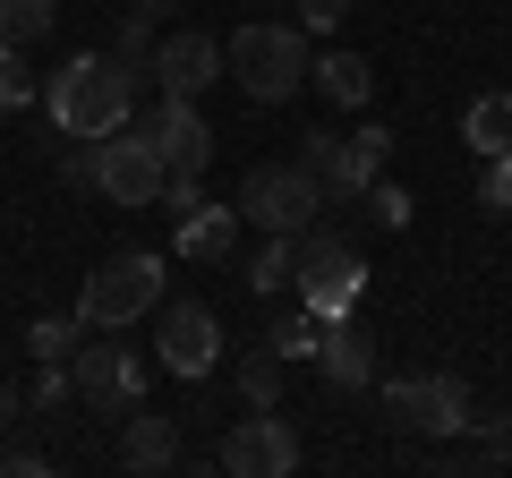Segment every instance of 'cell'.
<instances>
[{"instance_id":"d6a6232c","label":"cell","mask_w":512,"mask_h":478,"mask_svg":"<svg viewBox=\"0 0 512 478\" xmlns=\"http://www.w3.org/2000/svg\"><path fill=\"white\" fill-rule=\"evenodd\" d=\"M163 9H180V0H137V18H163Z\"/></svg>"},{"instance_id":"f546056e","label":"cell","mask_w":512,"mask_h":478,"mask_svg":"<svg viewBox=\"0 0 512 478\" xmlns=\"http://www.w3.org/2000/svg\"><path fill=\"white\" fill-rule=\"evenodd\" d=\"M350 18V0H299V26L308 35H325V26H342Z\"/></svg>"},{"instance_id":"ba28073f","label":"cell","mask_w":512,"mask_h":478,"mask_svg":"<svg viewBox=\"0 0 512 478\" xmlns=\"http://www.w3.org/2000/svg\"><path fill=\"white\" fill-rule=\"evenodd\" d=\"M154 368L180 376V385H205L222 368V316L205 299H163V325H154Z\"/></svg>"},{"instance_id":"7a4b0ae2","label":"cell","mask_w":512,"mask_h":478,"mask_svg":"<svg viewBox=\"0 0 512 478\" xmlns=\"http://www.w3.org/2000/svg\"><path fill=\"white\" fill-rule=\"evenodd\" d=\"M316 52H308V26H274V18H248L231 43H222V77H231L239 94H248L256 111L291 103L299 86H308Z\"/></svg>"},{"instance_id":"2e32d148","label":"cell","mask_w":512,"mask_h":478,"mask_svg":"<svg viewBox=\"0 0 512 478\" xmlns=\"http://www.w3.org/2000/svg\"><path fill=\"white\" fill-rule=\"evenodd\" d=\"M316 368H325L333 393H367L376 385V342L342 316V325H325V342H316Z\"/></svg>"},{"instance_id":"7c38bea8","label":"cell","mask_w":512,"mask_h":478,"mask_svg":"<svg viewBox=\"0 0 512 478\" xmlns=\"http://www.w3.org/2000/svg\"><path fill=\"white\" fill-rule=\"evenodd\" d=\"M222 470H231V478H291L299 470V427L274 419V410L231 419V436H222Z\"/></svg>"},{"instance_id":"cb8c5ba5","label":"cell","mask_w":512,"mask_h":478,"mask_svg":"<svg viewBox=\"0 0 512 478\" xmlns=\"http://www.w3.org/2000/svg\"><path fill=\"white\" fill-rule=\"evenodd\" d=\"M111 60L146 77V69H154V18H137V9H128V18H120V35H111Z\"/></svg>"},{"instance_id":"277c9868","label":"cell","mask_w":512,"mask_h":478,"mask_svg":"<svg viewBox=\"0 0 512 478\" xmlns=\"http://www.w3.org/2000/svg\"><path fill=\"white\" fill-rule=\"evenodd\" d=\"M231 205H239V222H256V231H291L299 239L316 214H325V180H316L299 154L291 163H248V180H239Z\"/></svg>"},{"instance_id":"6da1fadb","label":"cell","mask_w":512,"mask_h":478,"mask_svg":"<svg viewBox=\"0 0 512 478\" xmlns=\"http://www.w3.org/2000/svg\"><path fill=\"white\" fill-rule=\"evenodd\" d=\"M35 103L52 111L60 137H86V146H94V137H120L128 120H137V69H120L111 52H77Z\"/></svg>"},{"instance_id":"52a82bcc","label":"cell","mask_w":512,"mask_h":478,"mask_svg":"<svg viewBox=\"0 0 512 478\" xmlns=\"http://www.w3.org/2000/svg\"><path fill=\"white\" fill-rule=\"evenodd\" d=\"M69 376H77V402H86V410H103V419H128V410L146 402V376H154V359H137V350H128L120 333H103L94 350L77 342Z\"/></svg>"},{"instance_id":"ac0fdd59","label":"cell","mask_w":512,"mask_h":478,"mask_svg":"<svg viewBox=\"0 0 512 478\" xmlns=\"http://www.w3.org/2000/svg\"><path fill=\"white\" fill-rule=\"evenodd\" d=\"M461 146L487 163V154H512V94H478L470 111H461Z\"/></svg>"},{"instance_id":"3957f363","label":"cell","mask_w":512,"mask_h":478,"mask_svg":"<svg viewBox=\"0 0 512 478\" xmlns=\"http://www.w3.org/2000/svg\"><path fill=\"white\" fill-rule=\"evenodd\" d=\"M163 308V257L154 248H128V257H103L86 274V291H77V316H86V333H128L137 316Z\"/></svg>"},{"instance_id":"d6986e66","label":"cell","mask_w":512,"mask_h":478,"mask_svg":"<svg viewBox=\"0 0 512 478\" xmlns=\"http://www.w3.org/2000/svg\"><path fill=\"white\" fill-rule=\"evenodd\" d=\"M282 282H299V239H291V231H265V248L248 257V291L274 299Z\"/></svg>"},{"instance_id":"5b68a950","label":"cell","mask_w":512,"mask_h":478,"mask_svg":"<svg viewBox=\"0 0 512 478\" xmlns=\"http://www.w3.org/2000/svg\"><path fill=\"white\" fill-rule=\"evenodd\" d=\"M359 291H367V265L359 248H350L342 231H299V308H316L325 325H342V316H359Z\"/></svg>"},{"instance_id":"484cf974","label":"cell","mask_w":512,"mask_h":478,"mask_svg":"<svg viewBox=\"0 0 512 478\" xmlns=\"http://www.w3.org/2000/svg\"><path fill=\"white\" fill-rule=\"evenodd\" d=\"M35 77H26V43H0V111H26L35 103Z\"/></svg>"},{"instance_id":"4dcf8cb0","label":"cell","mask_w":512,"mask_h":478,"mask_svg":"<svg viewBox=\"0 0 512 478\" xmlns=\"http://www.w3.org/2000/svg\"><path fill=\"white\" fill-rule=\"evenodd\" d=\"M0 470H9V478H43L52 461H43V453H26V444H9V453H0Z\"/></svg>"},{"instance_id":"4fadbf2b","label":"cell","mask_w":512,"mask_h":478,"mask_svg":"<svg viewBox=\"0 0 512 478\" xmlns=\"http://www.w3.org/2000/svg\"><path fill=\"white\" fill-rule=\"evenodd\" d=\"M154 86L163 94H188L197 103L205 86H222V43L205 35V26H180V35H154Z\"/></svg>"},{"instance_id":"9c48e42d","label":"cell","mask_w":512,"mask_h":478,"mask_svg":"<svg viewBox=\"0 0 512 478\" xmlns=\"http://www.w3.org/2000/svg\"><path fill=\"white\" fill-rule=\"evenodd\" d=\"M384 154H393V137L384 129H359V137H299V163L316 171V180H325V197H342V205H359L367 188L384 180Z\"/></svg>"},{"instance_id":"7402d4cb","label":"cell","mask_w":512,"mask_h":478,"mask_svg":"<svg viewBox=\"0 0 512 478\" xmlns=\"http://www.w3.org/2000/svg\"><path fill=\"white\" fill-rule=\"evenodd\" d=\"M77 342H86V316H35V325H26V350H35V359H77Z\"/></svg>"},{"instance_id":"83f0119b","label":"cell","mask_w":512,"mask_h":478,"mask_svg":"<svg viewBox=\"0 0 512 478\" xmlns=\"http://www.w3.org/2000/svg\"><path fill=\"white\" fill-rule=\"evenodd\" d=\"M35 410H60V402H77V376H69V359H43V376H35V393H26Z\"/></svg>"},{"instance_id":"9a60e30c","label":"cell","mask_w":512,"mask_h":478,"mask_svg":"<svg viewBox=\"0 0 512 478\" xmlns=\"http://www.w3.org/2000/svg\"><path fill=\"white\" fill-rule=\"evenodd\" d=\"M120 470H137V478H163V470H180V419H163V410H128L120 419Z\"/></svg>"},{"instance_id":"ffe728a7","label":"cell","mask_w":512,"mask_h":478,"mask_svg":"<svg viewBox=\"0 0 512 478\" xmlns=\"http://www.w3.org/2000/svg\"><path fill=\"white\" fill-rule=\"evenodd\" d=\"M316 342H325V316H316V308H291L274 333H265V350H274L282 368H291V359H316Z\"/></svg>"},{"instance_id":"1f68e13d","label":"cell","mask_w":512,"mask_h":478,"mask_svg":"<svg viewBox=\"0 0 512 478\" xmlns=\"http://www.w3.org/2000/svg\"><path fill=\"white\" fill-rule=\"evenodd\" d=\"M18 410H26V402H18V393H9V385H0V436L18 427Z\"/></svg>"},{"instance_id":"d4e9b609","label":"cell","mask_w":512,"mask_h":478,"mask_svg":"<svg viewBox=\"0 0 512 478\" xmlns=\"http://www.w3.org/2000/svg\"><path fill=\"white\" fill-rule=\"evenodd\" d=\"M478 453H461L470 470H512V419H470Z\"/></svg>"},{"instance_id":"f1b7e54d","label":"cell","mask_w":512,"mask_h":478,"mask_svg":"<svg viewBox=\"0 0 512 478\" xmlns=\"http://www.w3.org/2000/svg\"><path fill=\"white\" fill-rule=\"evenodd\" d=\"M478 205H487V214H512V154H487V171H478Z\"/></svg>"},{"instance_id":"603a6c76","label":"cell","mask_w":512,"mask_h":478,"mask_svg":"<svg viewBox=\"0 0 512 478\" xmlns=\"http://www.w3.org/2000/svg\"><path fill=\"white\" fill-rule=\"evenodd\" d=\"M52 35V0H0V43H43Z\"/></svg>"},{"instance_id":"8992f818","label":"cell","mask_w":512,"mask_h":478,"mask_svg":"<svg viewBox=\"0 0 512 478\" xmlns=\"http://www.w3.org/2000/svg\"><path fill=\"white\" fill-rule=\"evenodd\" d=\"M137 129L154 137V154H163V171H171V214H180L188 197H197V180H205V163H214V129H205V111L188 103V94H163V103L137 120Z\"/></svg>"},{"instance_id":"4316f807","label":"cell","mask_w":512,"mask_h":478,"mask_svg":"<svg viewBox=\"0 0 512 478\" xmlns=\"http://www.w3.org/2000/svg\"><path fill=\"white\" fill-rule=\"evenodd\" d=\"M359 205H367V214L384 222V231H402V222H410V188H402V180H376V188H367Z\"/></svg>"},{"instance_id":"44dd1931","label":"cell","mask_w":512,"mask_h":478,"mask_svg":"<svg viewBox=\"0 0 512 478\" xmlns=\"http://www.w3.org/2000/svg\"><path fill=\"white\" fill-rule=\"evenodd\" d=\"M239 402H248V410H274V402H282V359H274L265 342L239 359Z\"/></svg>"},{"instance_id":"8fae6325","label":"cell","mask_w":512,"mask_h":478,"mask_svg":"<svg viewBox=\"0 0 512 478\" xmlns=\"http://www.w3.org/2000/svg\"><path fill=\"white\" fill-rule=\"evenodd\" d=\"M393 419L410 427V436H470V385L461 376H444V368H427V376H393Z\"/></svg>"},{"instance_id":"5bb4252c","label":"cell","mask_w":512,"mask_h":478,"mask_svg":"<svg viewBox=\"0 0 512 478\" xmlns=\"http://www.w3.org/2000/svg\"><path fill=\"white\" fill-rule=\"evenodd\" d=\"M171 248H180L188 265H222V257L239 248V205H214V197L197 188V197L180 205V222H171Z\"/></svg>"},{"instance_id":"e0dca14e","label":"cell","mask_w":512,"mask_h":478,"mask_svg":"<svg viewBox=\"0 0 512 478\" xmlns=\"http://www.w3.org/2000/svg\"><path fill=\"white\" fill-rule=\"evenodd\" d=\"M308 86L325 94V103H342V111H359L367 94H376V69H367L359 52H325V60H316V69H308Z\"/></svg>"},{"instance_id":"30bf717a","label":"cell","mask_w":512,"mask_h":478,"mask_svg":"<svg viewBox=\"0 0 512 478\" xmlns=\"http://www.w3.org/2000/svg\"><path fill=\"white\" fill-rule=\"evenodd\" d=\"M94 188H103L111 205H154L171 188V171H163V154H154V137L137 129V120H128L120 137H94Z\"/></svg>"}]
</instances>
